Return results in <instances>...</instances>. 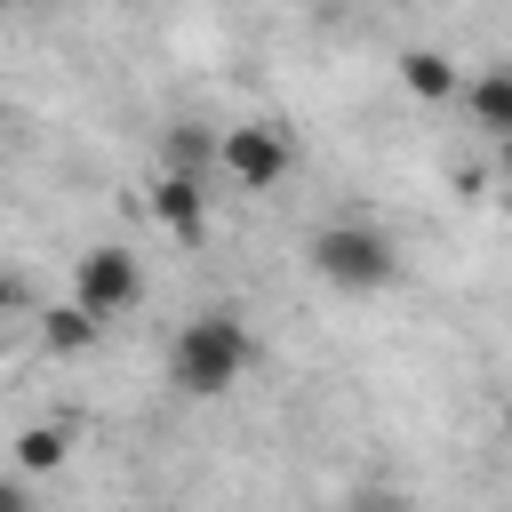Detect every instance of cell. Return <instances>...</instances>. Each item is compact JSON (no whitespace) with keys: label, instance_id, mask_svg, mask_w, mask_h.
<instances>
[{"label":"cell","instance_id":"cell-5","mask_svg":"<svg viewBox=\"0 0 512 512\" xmlns=\"http://www.w3.org/2000/svg\"><path fill=\"white\" fill-rule=\"evenodd\" d=\"M152 216H160V232L168 240H184V248H200L208 240V184L200 176H152Z\"/></svg>","mask_w":512,"mask_h":512},{"label":"cell","instance_id":"cell-1","mask_svg":"<svg viewBox=\"0 0 512 512\" xmlns=\"http://www.w3.org/2000/svg\"><path fill=\"white\" fill-rule=\"evenodd\" d=\"M248 368H256V336L240 328V312H192L168 344V384L184 400H224Z\"/></svg>","mask_w":512,"mask_h":512},{"label":"cell","instance_id":"cell-8","mask_svg":"<svg viewBox=\"0 0 512 512\" xmlns=\"http://www.w3.org/2000/svg\"><path fill=\"white\" fill-rule=\"evenodd\" d=\"M96 336H104V320H96L88 304H48V312H40V344H48L56 360H72V352H88Z\"/></svg>","mask_w":512,"mask_h":512},{"label":"cell","instance_id":"cell-9","mask_svg":"<svg viewBox=\"0 0 512 512\" xmlns=\"http://www.w3.org/2000/svg\"><path fill=\"white\" fill-rule=\"evenodd\" d=\"M8 448H16V472H32V480H40V472H64V456H72V424H24Z\"/></svg>","mask_w":512,"mask_h":512},{"label":"cell","instance_id":"cell-6","mask_svg":"<svg viewBox=\"0 0 512 512\" xmlns=\"http://www.w3.org/2000/svg\"><path fill=\"white\" fill-rule=\"evenodd\" d=\"M464 112L480 136H512V64H488L480 80H464Z\"/></svg>","mask_w":512,"mask_h":512},{"label":"cell","instance_id":"cell-14","mask_svg":"<svg viewBox=\"0 0 512 512\" xmlns=\"http://www.w3.org/2000/svg\"><path fill=\"white\" fill-rule=\"evenodd\" d=\"M0 8H8V0H0Z\"/></svg>","mask_w":512,"mask_h":512},{"label":"cell","instance_id":"cell-7","mask_svg":"<svg viewBox=\"0 0 512 512\" xmlns=\"http://www.w3.org/2000/svg\"><path fill=\"white\" fill-rule=\"evenodd\" d=\"M400 88H408L416 104H448L464 80H456V64H448L440 48H408V56H400Z\"/></svg>","mask_w":512,"mask_h":512},{"label":"cell","instance_id":"cell-4","mask_svg":"<svg viewBox=\"0 0 512 512\" xmlns=\"http://www.w3.org/2000/svg\"><path fill=\"white\" fill-rule=\"evenodd\" d=\"M288 136L280 128H264V120H240V128H224L216 136V168L240 184V192H272L280 176H288Z\"/></svg>","mask_w":512,"mask_h":512},{"label":"cell","instance_id":"cell-13","mask_svg":"<svg viewBox=\"0 0 512 512\" xmlns=\"http://www.w3.org/2000/svg\"><path fill=\"white\" fill-rule=\"evenodd\" d=\"M504 432H512V400H504Z\"/></svg>","mask_w":512,"mask_h":512},{"label":"cell","instance_id":"cell-10","mask_svg":"<svg viewBox=\"0 0 512 512\" xmlns=\"http://www.w3.org/2000/svg\"><path fill=\"white\" fill-rule=\"evenodd\" d=\"M208 160H216V136H208V128H192V120L168 128V152H160L168 176H208Z\"/></svg>","mask_w":512,"mask_h":512},{"label":"cell","instance_id":"cell-12","mask_svg":"<svg viewBox=\"0 0 512 512\" xmlns=\"http://www.w3.org/2000/svg\"><path fill=\"white\" fill-rule=\"evenodd\" d=\"M0 512H40V504L24 496V480H0Z\"/></svg>","mask_w":512,"mask_h":512},{"label":"cell","instance_id":"cell-3","mask_svg":"<svg viewBox=\"0 0 512 512\" xmlns=\"http://www.w3.org/2000/svg\"><path fill=\"white\" fill-rule=\"evenodd\" d=\"M72 304H88L96 320L136 312V304H144V264H136V248H120V240L80 248V264H72Z\"/></svg>","mask_w":512,"mask_h":512},{"label":"cell","instance_id":"cell-11","mask_svg":"<svg viewBox=\"0 0 512 512\" xmlns=\"http://www.w3.org/2000/svg\"><path fill=\"white\" fill-rule=\"evenodd\" d=\"M352 512H408V496H400V488H360Z\"/></svg>","mask_w":512,"mask_h":512},{"label":"cell","instance_id":"cell-2","mask_svg":"<svg viewBox=\"0 0 512 512\" xmlns=\"http://www.w3.org/2000/svg\"><path fill=\"white\" fill-rule=\"evenodd\" d=\"M304 264H312L336 296H376V288H392L400 248H392V232H376V224H320L312 248H304Z\"/></svg>","mask_w":512,"mask_h":512}]
</instances>
